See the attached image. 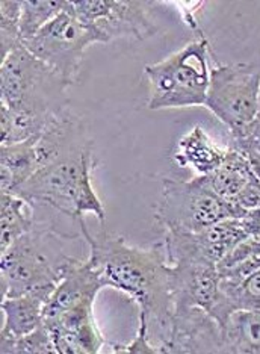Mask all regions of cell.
Here are the masks:
<instances>
[{"label": "cell", "instance_id": "obj_1", "mask_svg": "<svg viewBox=\"0 0 260 354\" xmlns=\"http://www.w3.org/2000/svg\"><path fill=\"white\" fill-rule=\"evenodd\" d=\"M88 261L91 262L104 288H113L129 295L149 324L158 330V348L168 341L173 321V299L169 286L167 248L164 241L149 248L133 247L123 236L102 232L88 241Z\"/></svg>", "mask_w": 260, "mask_h": 354}, {"label": "cell", "instance_id": "obj_2", "mask_svg": "<svg viewBox=\"0 0 260 354\" xmlns=\"http://www.w3.org/2000/svg\"><path fill=\"white\" fill-rule=\"evenodd\" d=\"M94 168L93 146H89L76 155L39 168L14 194L28 200L32 206L34 203L50 206L71 220L79 221L82 232L80 235L85 239L91 235L84 221L86 214H93L100 226H104L106 221V211L93 188Z\"/></svg>", "mask_w": 260, "mask_h": 354}, {"label": "cell", "instance_id": "obj_3", "mask_svg": "<svg viewBox=\"0 0 260 354\" xmlns=\"http://www.w3.org/2000/svg\"><path fill=\"white\" fill-rule=\"evenodd\" d=\"M73 238L35 226L0 253L2 299L34 294L47 303L65 265L75 257L65 253V244Z\"/></svg>", "mask_w": 260, "mask_h": 354}, {"label": "cell", "instance_id": "obj_4", "mask_svg": "<svg viewBox=\"0 0 260 354\" xmlns=\"http://www.w3.org/2000/svg\"><path fill=\"white\" fill-rule=\"evenodd\" d=\"M70 85L43 61L20 46L0 66L2 103L14 111L53 118L68 108Z\"/></svg>", "mask_w": 260, "mask_h": 354}, {"label": "cell", "instance_id": "obj_5", "mask_svg": "<svg viewBox=\"0 0 260 354\" xmlns=\"http://www.w3.org/2000/svg\"><path fill=\"white\" fill-rule=\"evenodd\" d=\"M210 49L205 37L186 44L167 59L145 66L151 111L205 106L210 84Z\"/></svg>", "mask_w": 260, "mask_h": 354}, {"label": "cell", "instance_id": "obj_6", "mask_svg": "<svg viewBox=\"0 0 260 354\" xmlns=\"http://www.w3.org/2000/svg\"><path fill=\"white\" fill-rule=\"evenodd\" d=\"M229 218H236L232 205L219 198L201 176L162 182L160 202L154 206L153 220L164 232L195 233Z\"/></svg>", "mask_w": 260, "mask_h": 354}, {"label": "cell", "instance_id": "obj_7", "mask_svg": "<svg viewBox=\"0 0 260 354\" xmlns=\"http://www.w3.org/2000/svg\"><path fill=\"white\" fill-rule=\"evenodd\" d=\"M102 43L97 32L80 21L71 10L61 12L23 46L46 66L55 70L68 85L77 82L84 53L89 46Z\"/></svg>", "mask_w": 260, "mask_h": 354}, {"label": "cell", "instance_id": "obj_8", "mask_svg": "<svg viewBox=\"0 0 260 354\" xmlns=\"http://www.w3.org/2000/svg\"><path fill=\"white\" fill-rule=\"evenodd\" d=\"M260 66L257 64H212L205 106L234 131L259 115Z\"/></svg>", "mask_w": 260, "mask_h": 354}, {"label": "cell", "instance_id": "obj_9", "mask_svg": "<svg viewBox=\"0 0 260 354\" xmlns=\"http://www.w3.org/2000/svg\"><path fill=\"white\" fill-rule=\"evenodd\" d=\"M76 17L91 26L102 43L118 38L142 41L156 34L144 2L136 0H71Z\"/></svg>", "mask_w": 260, "mask_h": 354}, {"label": "cell", "instance_id": "obj_10", "mask_svg": "<svg viewBox=\"0 0 260 354\" xmlns=\"http://www.w3.org/2000/svg\"><path fill=\"white\" fill-rule=\"evenodd\" d=\"M245 238L241 218H229L195 233L165 232L164 244L169 265L178 261H203L218 267Z\"/></svg>", "mask_w": 260, "mask_h": 354}, {"label": "cell", "instance_id": "obj_11", "mask_svg": "<svg viewBox=\"0 0 260 354\" xmlns=\"http://www.w3.org/2000/svg\"><path fill=\"white\" fill-rule=\"evenodd\" d=\"M162 353L205 354L225 353L223 330L216 319L201 308L176 310L171 330Z\"/></svg>", "mask_w": 260, "mask_h": 354}, {"label": "cell", "instance_id": "obj_12", "mask_svg": "<svg viewBox=\"0 0 260 354\" xmlns=\"http://www.w3.org/2000/svg\"><path fill=\"white\" fill-rule=\"evenodd\" d=\"M173 313L191 308L210 312L219 291V271L215 263L178 261L169 271Z\"/></svg>", "mask_w": 260, "mask_h": 354}, {"label": "cell", "instance_id": "obj_13", "mask_svg": "<svg viewBox=\"0 0 260 354\" xmlns=\"http://www.w3.org/2000/svg\"><path fill=\"white\" fill-rule=\"evenodd\" d=\"M260 309V256L219 271V291L210 309L223 326L234 310Z\"/></svg>", "mask_w": 260, "mask_h": 354}, {"label": "cell", "instance_id": "obj_14", "mask_svg": "<svg viewBox=\"0 0 260 354\" xmlns=\"http://www.w3.org/2000/svg\"><path fill=\"white\" fill-rule=\"evenodd\" d=\"M103 288L99 272L88 257L80 259L75 256L65 265L58 285L48 297L44 306V317H52L80 306H94L95 297Z\"/></svg>", "mask_w": 260, "mask_h": 354}, {"label": "cell", "instance_id": "obj_15", "mask_svg": "<svg viewBox=\"0 0 260 354\" xmlns=\"http://www.w3.org/2000/svg\"><path fill=\"white\" fill-rule=\"evenodd\" d=\"M227 149L219 147L201 126H194L177 142L174 160L178 167L191 168L197 176H209L224 162Z\"/></svg>", "mask_w": 260, "mask_h": 354}, {"label": "cell", "instance_id": "obj_16", "mask_svg": "<svg viewBox=\"0 0 260 354\" xmlns=\"http://www.w3.org/2000/svg\"><path fill=\"white\" fill-rule=\"evenodd\" d=\"M201 177L219 198L232 205L256 174L251 168L248 156L229 147L224 162L214 173Z\"/></svg>", "mask_w": 260, "mask_h": 354}, {"label": "cell", "instance_id": "obj_17", "mask_svg": "<svg viewBox=\"0 0 260 354\" xmlns=\"http://www.w3.org/2000/svg\"><path fill=\"white\" fill-rule=\"evenodd\" d=\"M44 306L43 297L34 294L6 297L2 300L5 324L0 337H20L35 332L44 324Z\"/></svg>", "mask_w": 260, "mask_h": 354}, {"label": "cell", "instance_id": "obj_18", "mask_svg": "<svg viewBox=\"0 0 260 354\" xmlns=\"http://www.w3.org/2000/svg\"><path fill=\"white\" fill-rule=\"evenodd\" d=\"M35 140L0 147V182L2 192L14 194L38 171Z\"/></svg>", "mask_w": 260, "mask_h": 354}, {"label": "cell", "instance_id": "obj_19", "mask_svg": "<svg viewBox=\"0 0 260 354\" xmlns=\"http://www.w3.org/2000/svg\"><path fill=\"white\" fill-rule=\"evenodd\" d=\"M225 353L260 354V309L234 310L223 326Z\"/></svg>", "mask_w": 260, "mask_h": 354}, {"label": "cell", "instance_id": "obj_20", "mask_svg": "<svg viewBox=\"0 0 260 354\" xmlns=\"http://www.w3.org/2000/svg\"><path fill=\"white\" fill-rule=\"evenodd\" d=\"M30 203L11 192H2L0 202V253H5L15 241L26 235L35 227L32 212L28 211Z\"/></svg>", "mask_w": 260, "mask_h": 354}, {"label": "cell", "instance_id": "obj_21", "mask_svg": "<svg viewBox=\"0 0 260 354\" xmlns=\"http://www.w3.org/2000/svg\"><path fill=\"white\" fill-rule=\"evenodd\" d=\"M55 120L56 117L44 118L28 114V112L14 111L0 102V140H2V146H12V144L37 138Z\"/></svg>", "mask_w": 260, "mask_h": 354}, {"label": "cell", "instance_id": "obj_22", "mask_svg": "<svg viewBox=\"0 0 260 354\" xmlns=\"http://www.w3.org/2000/svg\"><path fill=\"white\" fill-rule=\"evenodd\" d=\"M70 0H21L20 32L23 43L67 10Z\"/></svg>", "mask_w": 260, "mask_h": 354}, {"label": "cell", "instance_id": "obj_23", "mask_svg": "<svg viewBox=\"0 0 260 354\" xmlns=\"http://www.w3.org/2000/svg\"><path fill=\"white\" fill-rule=\"evenodd\" d=\"M21 0L0 2V55L2 61L17 47L23 46L20 32Z\"/></svg>", "mask_w": 260, "mask_h": 354}, {"label": "cell", "instance_id": "obj_24", "mask_svg": "<svg viewBox=\"0 0 260 354\" xmlns=\"http://www.w3.org/2000/svg\"><path fill=\"white\" fill-rule=\"evenodd\" d=\"M2 354H56L55 344L43 324L35 332L20 337H0Z\"/></svg>", "mask_w": 260, "mask_h": 354}, {"label": "cell", "instance_id": "obj_25", "mask_svg": "<svg viewBox=\"0 0 260 354\" xmlns=\"http://www.w3.org/2000/svg\"><path fill=\"white\" fill-rule=\"evenodd\" d=\"M230 149L247 156H260V117L239 129L230 131Z\"/></svg>", "mask_w": 260, "mask_h": 354}, {"label": "cell", "instance_id": "obj_26", "mask_svg": "<svg viewBox=\"0 0 260 354\" xmlns=\"http://www.w3.org/2000/svg\"><path fill=\"white\" fill-rule=\"evenodd\" d=\"M149 332L150 324L145 315L140 313V327H138V333L133 337V341L127 345H112L113 353H130V354H153L159 353L156 345H151L149 342Z\"/></svg>", "mask_w": 260, "mask_h": 354}, {"label": "cell", "instance_id": "obj_27", "mask_svg": "<svg viewBox=\"0 0 260 354\" xmlns=\"http://www.w3.org/2000/svg\"><path fill=\"white\" fill-rule=\"evenodd\" d=\"M232 207L234 211L236 218H243V216L251 214V212H259L260 211V180L254 177L251 180L238 198L232 203Z\"/></svg>", "mask_w": 260, "mask_h": 354}, {"label": "cell", "instance_id": "obj_28", "mask_svg": "<svg viewBox=\"0 0 260 354\" xmlns=\"http://www.w3.org/2000/svg\"><path fill=\"white\" fill-rule=\"evenodd\" d=\"M241 221L247 232V236L260 243V211L245 215L243 218H241Z\"/></svg>", "mask_w": 260, "mask_h": 354}, {"label": "cell", "instance_id": "obj_29", "mask_svg": "<svg viewBox=\"0 0 260 354\" xmlns=\"http://www.w3.org/2000/svg\"><path fill=\"white\" fill-rule=\"evenodd\" d=\"M257 117H260V95H259V115Z\"/></svg>", "mask_w": 260, "mask_h": 354}]
</instances>
